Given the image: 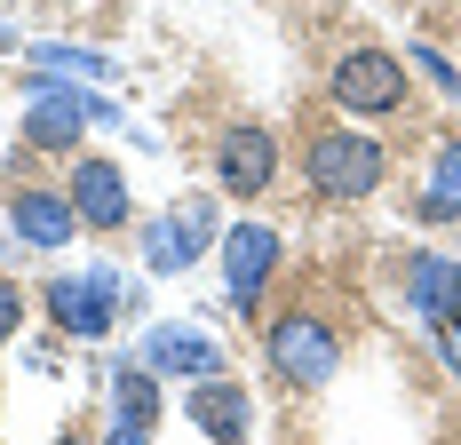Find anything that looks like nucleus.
<instances>
[{"mask_svg": "<svg viewBox=\"0 0 461 445\" xmlns=\"http://www.w3.org/2000/svg\"><path fill=\"white\" fill-rule=\"evenodd\" d=\"M303 176H311L319 199H366L374 183H382V143L358 135V128H326L303 151Z\"/></svg>", "mask_w": 461, "mask_h": 445, "instance_id": "f257e3e1", "label": "nucleus"}, {"mask_svg": "<svg viewBox=\"0 0 461 445\" xmlns=\"http://www.w3.org/2000/svg\"><path fill=\"white\" fill-rule=\"evenodd\" d=\"M263 350H271V366L294 382V390H326V382H334V366H342L334 326H326V318H311V311H286L271 334H263Z\"/></svg>", "mask_w": 461, "mask_h": 445, "instance_id": "f03ea898", "label": "nucleus"}, {"mask_svg": "<svg viewBox=\"0 0 461 445\" xmlns=\"http://www.w3.org/2000/svg\"><path fill=\"white\" fill-rule=\"evenodd\" d=\"M398 95H406V64L390 48H350L334 64V104L342 112H398Z\"/></svg>", "mask_w": 461, "mask_h": 445, "instance_id": "7ed1b4c3", "label": "nucleus"}, {"mask_svg": "<svg viewBox=\"0 0 461 445\" xmlns=\"http://www.w3.org/2000/svg\"><path fill=\"white\" fill-rule=\"evenodd\" d=\"M215 176H223L230 199H255V191H271V176H278V135H271V128H255V120L223 128V143H215Z\"/></svg>", "mask_w": 461, "mask_h": 445, "instance_id": "20e7f679", "label": "nucleus"}, {"mask_svg": "<svg viewBox=\"0 0 461 445\" xmlns=\"http://www.w3.org/2000/svg\"><path fill=\"white\" fill-rule=\"evenodd\" d=\"M207 239H215V207L184 199L176 215H159L143 231V255H151V270H191V255H207Z\"/></svg>", "mask_w": 461, "mask_h": 445, "instance_id": "39448f33", "label": "nucleus"}, {"mask_svg": "<svg viewBox=\"0 0 461 445\" xmlns=\"http://www.w3.org/2000/svg\"><path fill=\"white\" fill-rule=\"evenodd\" d=\"M72 215L88 222V231H120L128 222V183L112 159H80V176H72Z\"/></svg>", "mask_w": 461, "mask_h": 445, "instance_id": "423d86ee", "label": "nucleus"}, {"mask_svg": "<svg viewBox=\"0 0 461 445\" xmlns=\"http://www.w3.org/2000/svg\"><path fill=\"white\" fill-rule=\"evenodd\" d=\"M8 222H16V239H32V247H64L80 215H72V191H16L8 199Z\"/></svg>", "mask_w": 461, "mask_h": 445, "instance_id": "0eeeda50", "label": "nucleus"}, {"mask_svg": "<svg viewBox=\"0 0 461 445\" xmlns=\"http://www.w3.org/2000/svg\"><path fill=\"white\" fill-rule=\"evenodd\" d=\"M191 422H199L215 445H247V390L223 382V374H207V382L191 390Z\"/></svg>", "mask_w": 461, "mask_h": 445, "instance_id": "6e6552de", "label": "nucleus"}, {"mask_svg": "<svg viewBox=\"0 0 461 445\" xmlns=\"http://www.w3.org/2000/svg\"><path fill=\"white\" fill-rule=\"evenodd\" d=\"M278 263V239L263 231V222H239L223 239V270H230V295L239 303H255V286H263V270Z\"/></svg>", "mask_w": 461, "mask_h": 445, "instance_id": "1a4fd4ad", "label": "nucleus"}, {"mask_svg": "<svg viewBox=\"0 0 461 445\" xmlns=\"http://www.w3.org/2000/svg\"><path fill=\"white\" fill-rule=\"evenodd\" d=\"M48 311L64 318L72 334H104V326H112V278H88V286H80V278H56V286H48Z\"/></svg>", "mask_w": 461, "mask_h": 445, "instance_id": "9d476101", "label": "nucleus"}, {"mask_svg": "<svg viewBox=\"0 0 461 445\" xmlns=\"http://www.w3.org/2000/svg\"><path fill=\"white\" fill-rule=\"evenodd\" d=\"M143 366H167V374L207 382V374H223V350H215L207 334H151V342H143Z\"/></svg>", "mask_w": 461, "mask_h": 445, "instance_id": "9b49d317", "label": "nucleus"}, {"mask_svg": "<svg viewBox=\"0 0 461 445\" xmlns=\"http://www.w3.org/2000/svg\"><path fill=\"white\" fill-rule=\"evenodd\" d=\"M95 104H80V95H41V104H32V143H41V151H56V143H72V135H80V120H88Z\"/></svg>", "mask_w": 461, "mask_h": 445, "instance_id": "f8f14e48", "label": "nucleus"}, {"mask_svg": "<svg viewBox=\"0 0 461 445\" xmlns=\"http://www.w3.org/2000/svg\"><path fill=\"white\" fill-rule=\"evenodd\" d=\"M446 295H454V263L421 255V263H414V303H421L429 318H446Z\"/></svg>", "mask_w": 461, "mask_h": 445, "instance_id": "ddd939ff", "label": "nucleus"}, {"mask_svg": "<svg viewBox=\"0 0 461 445\" xmlns=\"http://www.w3.org/2000/svg\"><path fill=\"white\" fill-rule=\"evenodd\" d=\"M151 413H159V390H151L143 366H128L120 374V422H151Z\"/></svg>", "mask_w": 461, "mask_h": 445, "instance_id": "4468645a", "label": "nucleus"}, {"mask_svg": "<svg viewBox=\"0 0 461 445\" xmlns=\"http://www.w3.org/2000/svg\"><path fill=\"white\" fill-rule=\"evenodd\" d=\"M429 215H461V143L438 151V191H429Z\"/></svg>", "mask_w": 461, "mask_h": 445, "instance_id": "2eb2a0df", "label": "nucleus"}, {"mask_svg": "<svg viewBox=\"0 0 461 445\" xmlns=\"http://www.w3.org/2000/svg\"><path fill=\"white\" fill-rule=\"evenodd\" d=\"M16 318H24V295H16V278H0V342L16 334Z\"/></svg>", "mask_w": 461, "mask_h": 445, "instance_id": "dca6fc26", "label": "nucleus"}, {"mask_svg": "<svg viewBox=\"0 0 461 445\" xmlns=\"http://www.w3.org/2000/svg\"><path fill=\"white\" fill-rule=\"evenodd\" d=\"M112 445H151V422H120V430H112Z\"/></svg>", "mask_w": 461, "mask_h": 445, "instance_id": "f3484780", "label": "nucleus"}, {"mask_svg": "<svg viewBox=\"0 0 461 445\" xmlns=\"http://www.w3.org/2000/svg\"><path fill=\"white\" fill-rule=\"evenodd\" d=\"M64 445H80V438H64Z\"/></svg>", "mask_w": 461, "mask_h": 445, "instance_id": "a211bd4d", "label": "nucleus"}]
</instances>
